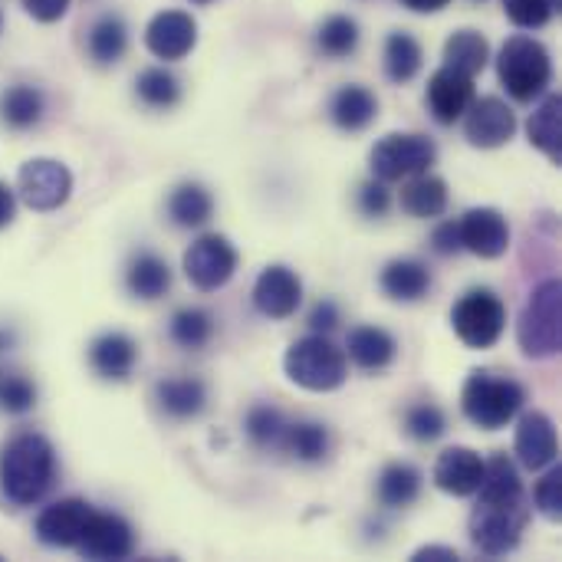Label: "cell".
<instances>
[{
  "label": "cell",
  "mask_w": 562,
  "mask_h": 562,
  "mask_svg": "<svg viewBox=\"0 0 562 562\" xmlns=\"http://www.w3.org/2000/svg\"><path fill=\"white\" fill-rule=\"evenodd\" d=\"M375 115H379V99L366 86H342L329 99V119L342 132H362L375 122Z\"/></svg>",
  "instance_id": "cb8c5ba5"
},
{
  "label": "cell",
  "mask_w": 562,
  "mask_h": 562,
  "mask_svg": "<svg viewBox=\"0 0 562 562\" xmlns=\"http://www.w3.org/2000/svg\"><path fill=\"white\" fill-rule=\"evenodd\" d=\"M422 63H425V49L412 33H405V30L389 33V40H385V76L392 82H398V86L412 82L422 72Z\"/></svg>",
  "instance_id": "d6a6232c"
},
{
  "label": "cell",
  "mask_w": 562,
  "mask_h": 562,
  "mask_svg": "<svg viewBox=\"0 0 562 562\" xmlns=\"http://www.w3.org/2000/svg\"><path fill=\"white\" fill-rule=\"evenodd\" d=\"M135 95L148 109H171L181 102V82L165 66H148L135 79Z\"/></svg>",
  "instance_id": "d590c367"
},
{
  "label": "cell",
  "mask_w": 562,
  "mask_h": 562,
  "mask_svg": "<svg viewBox=\"0 0 562 562\" xmlns=\"http://www.w3.org/2000/svg\"><path fill=\"white\" fill-rule=\"evenodd\" d=\"M316 43L326 56L333 59H342V56H352L356 46H359V23L346 13H336V16H326L319 33H316Z\"/></svg>",
  "instance_id": "8d00e7d4"
},
{
  "label": "cell",
  "mask_w": 562,
  "mask_h": 562,
  "mask_svg": "<svg viewBox=\"0 0 562 562\" xmlns=\"http://www.w3.org/2000/svg\"><path fill=\"white\" fill-rule=\"evenodd\" d=\"M13 217H16V194L7 181H0V231L10 227Z\"/></svg>",
  "instance_id": "7dc6e473"
},
{
  "label": "cell",
  "mask_w": 562,
  "mask_h": 562,
  "mask_svg": "<svg viewBox=\"0 0 562 562\" xmlns=\"http://www.w3.org/2000/svg\"><path fill=\"white\" fill-rule=\"evenodd\" d=\"M484 477V458L471 448H448L438 454L435 484L451 497H474Z\"/></svg>",
  "instance_id": "d6986e66"
},
{
  "label": "cell",
  "mask_w": 562,
  "mask_h": 562,
  "mask_svg": "<svg viewBox=\"0 0 562 562\" xmlns=\"http://www.w3.org/2000/svg\"><path fill=\"white\" fill-rule=\"evenodd\" d=\"M448 184L445 178L438 175H415L408 178V184L402 188V211L412 214V217H422V221H431V217H441L448 211Z\"/></svg>",
  "instance_id": "d4e9b609"
},
{
  "label": "cell",
  "mask_w": 562,
  "mask_h": 562,
  "mask_svg": "<svg viewBox=\"0 0 562 562\" xmlns=\"http://www.w3.org/2000/svg\"><path fill=\"white\" fill-rule=\"evenodd\" d=\"M191 3H198V7H204V3H214V0H191Z\"/></svg>",
  "instance_id": "f907efd6"
},
{
  "label": "cell",
  "mask_w": 562,
  "mask_h": 562,
  "mask_svg": "<svg viewBox=\"0 0 562 562\" xmlns=\"http://www.w3.org/2000/svg\"><path fill=\"white\" fill-rule=\"evenodd\" d=\"M451 326L468 349H494L507 329V306L494 290H471L454 303Z\"/></svg>",
  "instance_id": "ba28073f"
},
{
  "label": "cell",
  "mask_w": 562,
  "mask_h": 562,
  "mask_svg": "<svg viewBox=\"0 0 562 562\" xmlns=\"http://www.w3.org/2000/svg\"><path fill=\"white\" fill-rule=\"evenodd\" d=\"M43 109H46V102H43V92L36 86L16 82V86L0 92V122L13 132L33 128L43 119Z\"/></svg>",
  "instance_id": "83f0119b"
},
{
  "label": "cell",
  "mask_w": 562,
  "mask_h": 562,
  "mask_svg": "<svg viewBox=\"0 0 562 562\" xmlns=\"http://www.w3.org/2000/svg\"><path fill=\"white\" fill-rule=\"evenodd\" d=\"M461 250H471L481 260H497L510 247V224L497 207H471L458 221Z\"/></svg>",
  "instance_id": "4fadbf2b"
},
{
  "label": "cell",
  "mask_w": 562,
  "mask_h": 562,
  "mask_svg": "<svg viewBox=\"0 0 562 562\" xmlns=\"http://www.w3.org/2000/svg\"><path fill=\"white\" fill-rule=\"evenodd\" d=\"M514 451L527 471H547L560 454V441H557V428H553L550 415L527 412L517 425Z\"/></svg>",
  "instance_id": "ac0fdd59"
},
{
  "label": "cell",
  "mask_w": 562,
  "mask_h": 562,
  "mask_svg": "<svg viewBox=\"0 0 562 562\" xmlns=\"http://www.w3.org/2000/svg\"><path fill=\"white\" fill-rule=\"evenodd\" d=\"M425 99H428L431 115H435L441 125H454V122L468 112V105L474 102V79L464 76V72H458V69H451V66H441V69L428 79Z\"/></svg>",
  "instance_id": "e0dca14e"
},
{
  "label": "cell",
  "mask_w": 562,
  "mask_h": 562,
  "mask_svg": "<svg viewBox=\"0 0 562 562\" xmlns=\"http://www.w3.org/2000/svg\"><path fill=\"white\" fill-rule=\"evenodd\" d=\"M504 10L514 26L520 30H540L553 20L557 0H504Z\"/></svg>",
  "instance_id": "ab89813d"
},
{
  "label": "cell",
  "mask_w": 562,
  "mask_h": 562,
  "mask_svg": "<svg viewBox=\"0 0 562 562\" xmlns=\"http://www.w3.org/2000/svg\"><path fill=\"white\" fill-rule=\"evenodd\" d=\"M389 207H392V191L385 188V181L375 178V181H366L359 188V211L366 217H385Z\"/></svg>",
  "instance_id": "7bdbcfd3"
},
{
  "label": "cell",
  "mask_w": 562,
  "mask_h": 562,
  "mask_svg": "<svg viewBox=\"0 0 562 562\" xmlns=\"http://www.w3.org/2000/svg\"><path fill=\"white\" fill-rule=\"evenodd\" d=\"M477 504L468 520V533L477 553L501 560L514 553L524 540L530 507L517 464L507 454H491L484 461V477L477 487Z\"/></svg>",
  "instance_id": "6da1fadb"
},
{
  "label": "cell",
  "mask_w": 562,
  "mask_h": 562,
  "mask_svg": "<svg viewBox=\"0 0 562 562\" xmlns=\"http://www.w3.org/2000/svg\"><path fill=\"white\" fill-rule=\"evenodd\" d=\"M474 3H481V0H474Z\"/></svg>",
  "instance_id": "f5cc1de1"
},
{
  "label": "cell",
  "mask_w": 562,
  "mask_h": 562,
  "mask_svg": "<svg viewBox=\"0 0 562 562\" xmlns=\"http://www.w3.org/2000/svg\"><path fill=\"white\" fill-rule=\"evenodd\" d=\"M527 402V389L501 372L491 369H474L461 389V408L464 418L484 431H501L507 428Z\"/></svg>",
  "instance_id": "3957f363"
},
{
  "label": "cell",
  "mask_w": 562,
  "mask_h": 562,
  "mask_svg": "<svg viewBox=\"0 0 562 562\" xmlns=\"http://www.w3.org/2000/svg\"><path fill=\"white\" fill-rule=\"evenodd\" d=\"M431 247H435V254H441V257H454V254L461 250L458 221H445V224H438V227H435V234H431Z\"/></svg>",
  "instance_id": "ee69618b"
},
{
  "label": "cell",
  "mask_w": 562,
  "mask_h": 562,
  "mask_svg": "<svg viewBox=\"0 0 562 562\" xmlns=\"http://www.w3.org/2000/svg\"><path fill=\"white\" fill-rule=\"evenodd\" d=\"M214 214V198L204 184L184 181L168 194V217L178 227H204Z\"/></svg>",
  "instance_id": "f546056e"
},
{
  "label": "cell",
  "mask_w": 562,
  "mask_h": 562,
  "mask_svg": "<svg viewBox=\"0 0 562 562\" xmlns=\"http://www.w3.org/2000/svg\"><path fill=\"white\" fill-rule=\"evenodd\" d=\"M280 448L286 454H293L296 461L316 464V461H323L329 454V431L323 425H316V422H296V425L283 428Z\"/></svg>",
  "instance_id": "e575fe53"
},
{
  "label": "cell",
  "mask_w": 562,
  "mask_h": 562,
  "mask_svg": "<svg viewBox=\"0 0 562 562\" xmlns=\"http://www.w3.org/2000/svg\"><path fill=\"white\" fill-rule=\"evenodd\" d=\"M23 10L40 23H53L69 10V0H23Z\"/></svg>",
  "instance_id": "bcb514c9"
},
{
  "label": "cell",
  "mask_w": 562,
  "mask_h": 562,
  "mask_svg": "<svg viewBox=\"0 0 562 562\" xmlns=\"http://www.w3.org/2000/svg\"><path fill=\"white\" fill-rule=\"evenodd\" d=\"M461 119H464V135H468V142L474 148H501L517 132L514 109L504 99H497V95L474 99Z\"/></svg>",
  "instance_id": "7c38bea8"
},
{
  "label": "cell",
  "mask_w": 562,
  "mask_h": 562,
  "mask_svg": "<svg viewBox=\"0 0 562 562\" xmlns=\"http://www.w3.org/2000/svg\"><path fill=\"white\" fill-rule=\"evenodd\" d=\"M560 115H562V99L560 95H547L543 102H540V109L530 115V122H527V135H530V142L550 158V161H557L562 165V125H560Z\"/></svg>",
  "instance_id": "4dcf8cb0"
},
{
  "label": "cell",
  "mask_w": 562,
  "mask_h": 562,
  "mask_svg": "<svg viewBox=\"0 0 562 562\" xmlns=\"http://www.w3.org/2000/svg\"><path fill=\"white\" fill-rule=\"evenodd\" d=\"M435 161H438V145L418 132H392L382 142H375V148L369 155L372 175L385 184L425 175V171H431Z\"/></svg>",
  "instance_id": "52a82bcc"
},
{
  "label": "cell",
  "mask_w": 562,
  "mask_h": 562,
  "mask_svg": "<svg viewBox=\"0 0 562 562\" xmlns=\"http://www.w3.org/2000/svg\"><path fill=\"white\" fill-rule=\"evenodd\" d=\"M346 349H349V359L366 372H382L398 356L395 336L385 333L382 326H356L346 339Z\"/></svg>",
  "instance_id": "7402d4cb"
},
{
  "label": "cell",
  "mask_w": 562,
  "mask_h": 562,
  "mask_svg": "<svg viewBox=\"0 0 562 562\" xmlns=\"http://www.w3.org/2000/svg\"><path fill=\"white\" fill-rule=\"evenodd\" d=\"M56 481V451L36 431L13 435L0 451V491L13 507L40 504Z\"/></svg>",
  "instance_id": "7a4b0ae2"
},
{
  "label": "cell",
  "mask_w": 562,
  "mask_h": 562,
  "mask_svg": "<svg viewBox=\"0 0 562 562\" xmlns=\"http://www.w3.org/2000/svg\"><path fill=\"white\" fill-rule=\"evenodd\" d=\"M125 286L138 300H158L171 290V267L158 254L142 250L132 257V263L125 270Z\"/></svg>",
  "instance_id": "484cf974"
},
{
  "label": "cell",
  "mask_w": 562,
  "mask_h": 562,
  "mask_svg": "<svg viewBox=\"0 0 562 562\" xmlns=\"http://www.w3.org/2000/svg\"><path fill=\"white\" fill-rule=\"evenodd\" d=\"M198 43V23L184 10H161L148 20L145 26V46L151 56L175 63L184 59Z\"/></svg>",
  "instance_id": "5bb4252c"
},
{
  "label": "cell",
  "mask_w": 562,
  "mask_h": 562,
  "mask_svg": "<svg viewBox=\"0 0 562 562\" xmlns=\"http://www.w3.org/2000/svg\"><path fill=\"white\" fill-rule=\"evenodd\" d=\"M79 557L86 560H128L135 550V530L119 514H89L82 537L76 543Z\"/></svg>",
  "instance_id": "8fae6325"
},
{
  "label": "cell",
  "mask_w": 562,
  "mask_h": 562,
  "mask_svg": "<svg viewBox=\"0 0 562 562\" xmlns=\"http://www.w3.org/2000/svg\"><path fill=\"white\" fill-rule=\"evenodd\" d=\"M237 263H240L237 247L221 234H204L184 250V277L201 293H214L227 286L231 277L237 273Z\"/></svg>",
  "instance_id": "9c48e42d"
},
{
  "label": "cell",
  "mask_w": 562,
  "mask_h": 562,
  "mask_svg": "<svg viewBox=\"0 0 562 562\" xmlns=\"http://www.w3.org/2000/svg\"><path fill=\"white\" fill-rule=\"evenodd\" d=\"M138 362V346L125 333H102L89 346V366L105 382H125Z\"/></svg>",
  "instance_id": "ffe728a7"
},
{
  "label": "cell",
  "mask_w": 562,
  "mask_h": 562,
  "mask_svg": "<svg viewBox=\"0 0 562 562\" xmlns=\"http://www.w3.org/2000/svg\"><path fill=\"white\" fill-rule=\"evenodd\" d=\"M408 10H415V13H438V10H445L451 0H402Z\"/></svg>",
  "instance_id": "681fc988"
},
{
  "label": "cell",
  "mask_w": 562,
  "mask_h": 562,
  "mask_svg": "<svg viewBox=\"0 0 562 562\" xmlns=\"http://www.w3.org/2000/svg\"><path fill=\"white\" fill-rule=\"evenodd\" d=\"M36 405V385L26 375L0 379V408L10 415H26Z\"/></svg>",
  "instance_id": "b9f144b4"
},
{
  "label": "cell",
  "mask_w": 562,
  "mask_h": 562,
  "mask_svg": "<svg viewBox=\"0 0 562 562\" xmlns=\"http://www.w3.org/2000/svg\"><path fill=\"white\" fill-rule=\"evenodd\" d=\"M497 76L504 82V89L517 99V102H533L547 92V86L553 82V59L550 49L527 36L517 33L501 46L497 56Z\"/></svg>",
  "instance_id": "5b68a950"
},
{
  "label": "cell",
  "mask_w": 562,
  "mask_h": 562,
  "mask_svg": "<svg viewBox=\"0 0 562 562\" xmlns=\"http://www.w3.org/2000/svg\"><path fill=\"white\" fill-rule=\"evenodd\" d=\"M375 497L385 510H405L422 497V471L412 464H389L379 474Z\"/></svg>",
  "instance_id": "4316f807"
},
{
  "label": "cell",
  "mask_w": 562,
  "mask_h": 562,
  "mask_svg": "<svg viewBox=\"0 0 562 562\" xmlns=\"http://www.w3.org/2000/svg\"><path fill=\"white\" fill-rule=\"evenodd\" d=\"M283 428H286V418L273 405H254L247 412V418H244V431H247V438H250L254 448H273V445H280Z\"/></svg>",
  "instance_id": "74e56055"
},
{
  "label": "cell",
  "mask_w": 562,
  "mask_h": 562,
  "mask_svg": "<svg viewBox=\"0 0 562 562\" xmlns=\"http://www.w3.org/2000/svg\"><path fill=\"white\" fill-rule=\"evenodd\" d=\"M168 336L178 349L198 352L214 339V316L201 306H184L171 316L168 323Z\"/></svg>",
  "instance_id": "836d02e7"
},
{
  "label": "cell",
  "mask_w": 562,
  "mask_h": 562,
  "mask_svg": "<svg viewBox=\"0 0 562 562\" xmlns=\"http://www.w3.org/2000/svg\"><path fill=\"white\" fill-rule=\"evenodd\" d=\"M458 562L461 557H458V550H451V547H422L415 557H412V562Z\"/></svg>",
  "instance_id": "c3c4849f"
},
{
  "label": "cell",
  "mask_w": 562,
  "mask_h": 562,
  "mask_svg": "<svg viewBox=\"0 0 562 562\" xmlns=\"http://www.w3.org/2000/svg\"><path fill=\"white\" fill-rule=\"evenodd\" d=\"M303 303V283L296 270L273 263L254 283V306L267 319H290Z\"/></svg>",
  "instance_id": "9a60e30c"
},
{
  "label": "cell",
  "mask_w": 562,
  "mask_h": 562,
  "mask_svg": "<svg viewBox=\"0 0 562 562\" xmlns=\"http://www.w3.org/2000/svg\"><path fill=\"white\" fill-rule=\"evenodd\" d=\"M405 431H408V438H415V441H422V445H431V441H438V438L448 431V418H445V412H441L438 405H431V402L412 405V408L405 412Z\"/></svg>",
  "instance_id": "f35d334b"
},
{
  "label": "cell",
  "mask_w": 562,
  "mask_h": 562,
  "mask_svg": "<svg viewBox=\"0 0 562 562\" xmlns=\"http://www.w3.org/2000/svg\"><path fill=\"white\" fill-rule=\"evenodd\" d=\"M517 342L530 359H550L562 349V286L560 280H543L520 319H517Z\"/></svg>",
  "instance_id": "8992f818"
},
{
  "label": "cell",
  "mask_w": 562,
  "mask_h": 562,
  "mask_svg": "<svg viewBox=\"0 0 562 562\" xmlns=\"http://www.w3.org/2000/svg\"><path fill=\"white\" fill-rule=\"evenodd\" d=\"M487 59H491V43L477 30H458L445 43V66L458 69L471 79L477 72H484Z\"/></svg>",
  "instance_id": "1f68e13d"
},
{
  "label": "cell",
  "mask_w": 562,
  "mask_h": 562,
  "mask_svg": "<svg viewBox=\"0 0 562 562\" xmlns=\"http://www.w3.org/2000/svg\"><path fill=\"white\" fill-rule=\"evenodd\" d=\"M16 191L33 211H56L72 194V175L56 158H30L16 175Z\"/></svg>",
  "instance_id": "30bf717a"
},
{
  "label": "cell",
  "mask_w": 562,
  "mask_h": 562,
  "mask_svg": "<svg viewBox=\"0 0 562 562\" xmlns=\"http://www.w3.org/2000/svg\"><path fill=\"white\" fill-rule=\"evenodd\" d=\"M89 56L95 66H115L128 49V26L122 16L105 13L89 26Z\"/></svg>",
  "instance_id": "f1b7e54d"
},
{
  "label": "cell",
  "mask_w": 562,
  "mask_h": 562,
  "mask_svg": "<svg viewBox=\"0 0 562 562\" xmlns=\"http://www.w3.org/2000/svg\"><path fill=\"white\" fill-rule=\"evenodd\" d=\"M0 26H3V10H0Z\"/></svg>",
  "instance_id": "816d5d0a"
},
{
  "label": "cell",
  "mask_w": 562,
  "mask_h": 562,
  "mask_svg": "<svg viewBox=\"0 0 562 562\" xmlns=\"http://www.w3.org/2000/svg\"><path fill=\"white\" fill-rule=\"evenodd\" d=\"M92 507L79 497H66V501H56L49 507L40 510L36 517V540L43 547H53V550H76L79 537H82V527L89 520Z\"/></svg>",
  "instance_id": "2e32d148"
},
{
  "label": "cell",
  "mask_w": 562,
  "mask_h": 562,
  "mask_svg": "<svg viewBox=\"0 0 562 562\" xmlns=\"http://www.w3.org/2000/svg\"><path fill=\"white\" fill-rule=\"evenodd\" d=\"M283 369L290 382H296L306 392H336L349 379V359L346 352L323 333H313L306 339H296L286 349Z\"/></svg>",
  "instance_id": "277c9868"
},
{
  "label": "cell",
  "mask_w": 562,
  "mask_h": 562,
  "mask_svg": "<svg viewBox=\"0 0 562 562\" xmlns=\"http://www.w3.org/2000/svg\"><path fill=\"white\" fill-rule=\"evenodd\" d=\"M379 286L395 303H418L431 290V270L422 260H392L379 273Z\"/></svg>",
  "instance_id": "603a6c76"
},
{
  "label": "cell",
  "mask_w": 562,
  "mask_h": 562,
  "mask_svg": "<svg viewBox=\"0 0 562 562\" xmlns=\"http://www.w3.org/2000/svg\"><path fill=\"white\" fill-rule=\"evenodd\" d=\"M533 504H537V510H540L547 520H553V524L562 517V468L557 461H553L550 471L537 481Z\"/></svg>",
  "instance_id": "60d3db41"
},
{
  "label": "cell",
  "mask_w": 562,
  "mask_h": 562,
  "mask_svg": "<svg viewBox=\"0 0 562 562\" xmlns=\"http://www.w3.org/2000/svg\"><path fill=\"white\" fill-rule=\"evenodd\" d=\"M155 402L171 422H191L207 408V389L201 379H161L155 385Z\"/></svg>",
  "instance_id": "44dd1931"
},
{
  "label": "cell",
  "mask_w": 562,
  "mask_h": 562,
  "mask_svg": "<svg viewBox=\"0 0 562 562\" xmlns=\"http://www.w3.org/2000/svg\"><path fill=\"white\" fill-rule=\"evenodd\" d=\"M336 326H339V306H336L333 300H319V303L313 306V313H310V329L329 336Z\"/></svg>",
  "instance_id": "f6af8a7d"
}]
</instances>
